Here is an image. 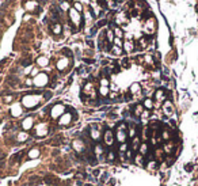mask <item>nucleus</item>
<instances>
[{
    "instance_id": "423d86ee",
    "label": "nucleus",
    "mask_w": 198,
    "mask_h": 186,
    "mask_svg": "<svg viewBox=\"0 0 198 186\" xmlns=\"http://www.w3.org/2000/svg\"><path fill=\"white\" fill-rule=\"evenodd\" d=\"M48 80H49V77H48L46 73H38V75L34 77V80H33V84L38 86V87H42V86L48 83Z\"/></svg>"
},
{
    "instance_id": "a211bd4d",
    "label": "nucleus",
    "mask_w": 198,
    "mask_h": 186,
    "mask_svg": "<svg viewBox=\"0 0 198 186\" xmlns=\"http://www.w3.org/2000/svg\"><path fill=\"white\" fill-rule=\"evenodd\" d=\"M48 133V125L46 124H41L37 126V135L38 136H44Z\"/></svg>"
},
{
    "instance_id": "c756f323",
    "label": "nucleus",
    "mask_w": 198,
    "mask_h": 186,
    "mask_svg": "<svg viewBox=\"0 0 198 186\" xmlns=\"http://www.w3.org/2000/svg\"><path fill=\"white\" fill-rule=\"evenodd\" d=\"M27 139H29V135L26 132H21V133H18V136H16L18 141H26Z\"/></svg>"
},
{
    "instance_id": "603ef678",
    "label": "nucleus",
    "mask_w": 198,
    "mask_h": 186,
    "mask_svg": "<svg viewBox=\"0 0 198 186\" xmlns=\"http://www.w3.org/2000/svg\"><path fill=\"white\" fill-rule=\"evenodd\" d=\"M186 170H187V171H191V165H186Z\"/></svg>"
},
{
    "instance_id": "7c9ffc66",
    "label": "nucleus",
    "mask_w": 198,
    "mask_h": 186,
    "mask_svg": "<svg viewBox=\"0 0 198 186\" xmlns=\"http://www.w3.org/2000/svg\"><path fill=\"white\" fill-rule=\"evenodd\" d=\"M164 151H166L167 154H171V152L174 151V143L173 141H170V143H167L166 146H164Z\"/></svg>"
},
{
    "instance_id": "9d476101",
    "label": "nucleus",
    "mask_w": 198,
    "mask_h": 186,
    "mask_svg": "<svg viewBox=\"0 0 198 186\" xmlns=\"http://www.w3.org/2000/svg\"><path fill=\"white\" fill-rule=\"evenodd\" d=\"M72 121V114L71 113H64L58 120V124L60 125H68L69 122Z\"/></svg>"
},
{
    "instance_id": "58836bf2",
    "label": "nucleus",
    "mask_w": 198,
    "mask_h": 186,
    "mask_svg": "<svg viewBox=\"0 0 198 186\" xmlns=\"http://www.w3.org/2000/svg\"><path fill=\"white\" fill-rule=\"evenodd\" d=\"M113 45L118 46V48H122V46H124V42L121 41V38H114V41H113Z\"/></svg>"
},
{
    "instance_id": "39448f33",
    "label": "nucleus",
    "mask_w": 198,
    "mask_h": 186,
    "mask_svg": "<svg viewBox=\"0 0 198 186\" xmlns=\"http://www.w3.org/2000/svg\"><path fill=\"white\" fill-rule=\"evenodd\" d=\"M65 113V107H64V105H54L53 106V109H52V111H50V116H52V118H58V117H61L62 114Z\"/></svg>"
},
{
    "instance_id": "49530a36",
    "label": "nucleus",
    "mask_w": 198,
    "mask_h": 186,
    "mask_svg": "<svg viewBox=\"0 0 198 186\" xmlns=\"http://www.w3.org/2000/svg\"><path fill=\"white\" fill-rule=\"evenodd\" d=\"M156 166H158V163H156V162H149V163H148V169H151V170L155 169Z\"/></svg>"
},
{
    "instance_id": "de8ad7c7",
    "label": "nucleus",
    "mask_w": 198,
    "mask_h": 186,
    "mask_svg": "<svg viewBox=\"0 0 198 186\" xmlns=\"http://www.w3.org/2000/svg\"><path fill=\"white\" fill-rule=\"evenodd\" d=\"M128 65H129V60H126V58H125V60H121V67H125V68H126Z\"/></svg>"
},
{
    "instance_id": "37998d69",
    "label": "nucleus",
    "mask_w": 198,
    "mask_h": 186,
    "mask_svg": "<svg viewBox=\"0 0 198 186\" xmlns=\"http://www.w3.org/2000/svg\"><path fill=\"white\" fill-rule=\"evenodd\" d=\"M73 10H76L77 12H81V11H83V7H81V4H80V3H75Z\"/></svg>"
},
{
    "instance_id": "5701e85b",
    "label": "nucleus",
    "mask_w": 198,
    "mask_h": 186,
    "mask_svg": "<svg viewBox=\"0 0 198 186\" xmlns=\"http://www.w3.org/2000/svg\"><path fill=\"white\" fill-rule=\"evenodd\" d=\"M104 37H106V40H107V42L109 44H113V41H114V33H113V29H109V30L106 31V34H104Z\"/></svg>"
},
{
    "instance_id": "4be33fe9",
    "label": "nucleus",
    "mask_w": 198,
    "mask_h": 186,
    "mask_svg": "<svg viewBox=\"0 0 198 186\" xmlns=\"http://www.w3.org/2000/svg\"><path fill=\"white\" fill-rule=\"evenodd\" d=\"M61 31H62V27H61V25H60V23L52 25V33H53V34L58 35V34H61Z\"/></svg>"
},
{
    "instance_id": "aec40b11",
    "label": "nucleus",
    "mask_w": 198,
    "mask_h": 186,
    "mask_svg": "<svg viewBox=\"0 0 198 186\" xmlns=\"http://www.w3.org/2000/svg\"><path fill=\"white\" fill-rule=\"evenodd\" d=\"M130 92H132L133 95H139L140 92H141V86L139 83H134L130 86Z\"/></svg>"
},
{
    "instance_id": "864d4df0",
    "label": "nucleus",
    "mask_w": 198,
    "mask_h": 186,
    "mask_svg": "<svg viewBox=\"0 0 198 186\" xmlns=\"http://www.w3.org/2000/svg\"><path fill=\"white\" fill-rule=\"evenodd\" d=\"M126 156H128V158H132V151H128V152H126Z\"/></svg>"
},
{
    "instance_id": "0eeeda50",
    "label": "nucleus",
    "mask_w": 198,
    "mask_h": 186,
    "mask_svg": "<svg viewBox=\"0 0 198 186\" xmlns=\"http://www.w3.org/2000/svg\"><path fill=\"white\" fill-rule=\"evenodd\" d=\"M103 141H104L106 146H113V143L115 141L114 133L111 131H106V132H104V135H103Z\"/></svg>"
},
{
    "instance_id": "393cba45",
    "label": "nucleus",
    "mask_w": 198,
    "mask_h": 186,
    "mask_svg": "<svg viewBox=\"0 0 198 186\" xmlns=\"http://www.w3.org/2000/svg\"><path fill=\"white\" fill-rule=\"evenodd\" d=\"M37 64H38L39 67H46L48 64H49V60H48V57H38L37 58Z\"/></svg>"
},
{
    "instance_id": "1a4fd4ad",
    "label": "nucleus",
    "mask_w": 198,
    "mask_h": 186,
    "mask_svg": "<svg viewBox=\"0 0 198 186\" xmlns=\"http://www.w3.org/2000/svg\"><path fill=\"white\" fill-rule=\"evenodd\" d=\"M72 147H73V150L76 152H79V154H83V152L85 151V144L81 140H75Z\"/></svg>"
},
{
    "instance_id": "2f4dec72",
    "label": "nucleus",
    "mask_w": 198,
    "mask_h": 186,
    "mask_svg": "<svg viewBox=\"0 0 198 186\" xmlns=\"http://www.w3.org/2000/svg\"><path fill=\"white\" fill-rule=\"evenodd\" d=\"M143 111H144V106H143V105H137V106H136V109H134V116L140 117Z\"/></svg>"
},
{
    "instance_id": "72a5a7b5",
    "label": "nucleus",
    "mask_w": 198,
    "mask_h": 186,
    "mask_svg": "<svg viewBox=\"0 0 198 186\" xmlns=\"http://www.w3.org/2000/svg\"><path fill=\"white\" fill-rule=\"evenodd\" d=\"M111 52H113L115 56H121L122 54V48H118V46L113 45V48H111Z\"/></svg>"
},
{
    "instance_id": "6ab92c4d",
    "label": "nucleus",
    "mask_w": 198,
    "mask_h": 186,
    "mask_svg": "<svg viewBox=\"0 0 198 186\" xmlns=\"http://www.w3.org/2000/svg\"><path fill=\"white\" fill-rule=\"evenodd\" d=\"M122 49L126 50V52H133V50H134V42H133V41H130V40L125 41V42H124V46H122Z\"/></svg>"
},
{
    "instance_id": "b1692460",
    "label": "nucleus",
    "mask_w": 198,
    "mask_h": 186,
    "mask_svg": "<svg viewBox=\"0 0 198 186\" xmlns=\"http://www.w3.org/2000/svg\"><path fill=\"white\" fill-rule=\"evenodd\" d=\"M11 111H12V116L14 117H18V116H21L22 114V109H21V105H15V106H12V109H11Z\"/></svg>"
},
{
    "instance_id": "ea45409f",
    "label": "nucleus",
    "mask_w": 198,
    "mask_h": 186,
    "mask_svg": "<svg viewBox=\"0 0 198 186\" xmlns=\"http://www.w3.org/2000/svg\"><path fill=\"white\" fill-rule=\"evenodd\" d=\"M149 116H151V113H149V110H147V109H144V111L143 113H141V118H143V120H145V118H148Z\"/></svg>"
},
{
    "instance_id": "a878e982",
    "label": "nucleus",
    "mask_w": 198,
    "mask_h": 186,
    "mask_svg": "<svg viewBox=\"0 0 198 186\" xmlns=\"http://www.w3.org/2000/svg\"><path fill=\"white\" fill-rule=\"evenodd\" d=\"M132 148H133L134 151H137L140 148V139L137 136H134L133 140H132Z\"/></svg>"
},
{
    "instance_id": "9b49d317",
    "label": "nucleus",
    "mask_w": 198,
    "mask_h": 186,
    "mask_svg": "<svg viewBox=\"0 0 198 186\" xmlns=\"http://www.w3.org/2000/svg\"><path fill=\"white\" fill-rule=\"evenodd\" d=\"M115 22H117V25H126L129 22V18L125 12H119L115 18Z\"/></svg>"
},
{
    "instance_id": "5fc2aeb1",
    "label": "nucleus",
    "mask_w": 198,
    "mask_h": 186,
    "mask_svg": "<svg viewBox=\"0 0 198 186\" xmlns=\"http://www.w3.org/2000/svg\"><path fill=\"white\" fill-rule=\"evenodd\" d=\"M117 2H122V0H117Z\"/></svg>"
},
{
    "instance_id": "412c9836",
    "label": "nucleus",
    "mask_w": 198,
    "mask_h": 186,
    "mask_svg": "<svg viewBox=\"0 0 198 186\" xmlns=\"http://www.w3.org/2000/svg\"><path fill=\"white\" fill-rule=\"evenodd\" d=\"M37 7H38L37 2H26L25 3V8L27 10V11H34Z\"/></svg>"
},
{
    "instance_id": "e433bc0d",
    "label": "nucleus",
    "mask_w": 198,
    "mask_h": 186,
    "mask_svg": "<svg viewBox=\"0 0 198 186\" xmlns=\"http://www.w3.org/2000/svg\"><path fill=\"white\" fill-rule=\"evenodd\" d=\"M60 7H61V10H62V11H69V10H71L69 2H62L61 4H60Z\"/></svg>"
},
{
    "instance_id": "4c0bfd02",
    "label": "nucleus",
    "mask_w": 198,
    "mask_h": 186,
    "mask_svg": "<svg viewBox=\"0 0 198 186\" xmlns=\"http://www.w3.org/2000/svg\"><path fill=\"white\" fill-rule=\"evenodd\" d=\"M162 137H163L164 140H170V137H171L170 131H167V129H164V131H162Z\"/></svg>"
},
{
    "instance_id": "f3484780",
    "label": "nucleus",
    "mask_w": 198,
    "mask_h": 186,
    "mask_svg": "<svg viewBox=\"0 0 198 186\" xmlns=\"http://www.w3.org/2000/svg\"><path fill=\"white\" fill-rule=\"evenodd\" d=\"M139 151H140V155H143L144 158L147 155H151V151H149V146L147 143H144V144H140V148H139Z\"/></svg>"
},
{
    "instance_id": "f257e3e1",
    "label": "nucleus",
    "mask_w": 198,
    "mask_h": 186,
    "mask_svg": "<svg viewBox=\"0 0 198 186\" xmlns=\"http://www.w3.org/2000/svg\"><path fill=\"white\" fill-rule=\"evenodd\" d=\"M38 102H39V96H37L35 94L26 95V96H23V99H22V103H23L26 107H34L38 105Z\"/></svg>"
},
{
    "instance_id": "4468645a",
    "label": "nucleus",
    "mask_w": 198,
    "mask_h": 186,
    "mask_svg": "<svg viewBox=\"0 0 198 186\" xmlns=\"http://www.w3.org/2000/svg\"><path fill=\"white\" fill-rule=\"evenodd\" d=\"M166 98H167V95H166V92H164L163 90H158V91L155 92V101H156V103L164 102V101H166Z\"/></svg>"
},
{
    "instance_id": "7ed1b4c3",
    "label": "nucleus",
    "mask_w": 198,
    "mask_h": 186,
    "mask_svg": "<svg viewBox=\"0 0 198 186\" xmlns=\"http://www.w3.org/2000/svg\"><path fill=\"white\" fill-rule=\"evenodd\" d=\"M69 19H71V22H72V25L75 26V27H79L80 23H81V15H80V12H77L76 10L71 8V10H69Z\"/></svg>"
},
{
    "instance_id": "cd10ccee",
    "label": "nucleus",
    "mask_w": 198,
    "mask_h": 186,
    "mask_svg": "<svg viewBox=\"0 0 198 186\" xmlns=\"http://www.w3.org/2000/svg\"><path fill=\"white\" fill-rule=\"evenodd\" d=\"M143 106H144V109H147V110H151L152 107H154V102H152V99L147 98V99H145V101H144Z\"/></svg>"
},
{
    "instance_id": "a18cd8bd",
    "label": "nucleus",
    "mask_w": 198,
    "mask_h": 186,
    "mask_svg": "<svg viewBox=\"0 0 198 186\" xmlns=\"http://www.w3.org/2000/svg\"><path fill=\"white\" fill-rule=\"evenodd\" d=\"M129 136H130V137H134V136H136V128H134V126H130V129H129Z\"/></svg>"
},
{
    "instance_id": "c03bdc74",
    "label": "nucleus",
    "mask_w": 198,
    "mask_h": 186,
    "mask_svg": "<svg viewBox=\"0 0 198 186\" xmlns=\"http://www.w3.org/2000/svg\"><path fill=\"white\" fill-rule=\"evenodd\" d=\"M107 159H109V160H114V159H115V152L110 151L109 154H107Z\"/></svg>"
},
{
    "instance_id": "c9c22d12",
    "label": "nucleus",
    "mask_w": 198,
    "mask_h": 186,
    "mask_svg": "<svg viewBox=\"0 0 198 186\" xmlns=\"http://www.w3.org/2000/svg\"><path fill=\"white\" fill-rule=\"evenodd\" d=\"M147 45H148V41L145 40V38H140V40H139V48H140V49H144V48H147Z\"/></svg>"
},
{
    "instance_id": "09e8293b",
    "label": "nucleus",
    "mask_w": 198,
    "mask_h": 186,
    "mask_svg": "<svg viewBox=\"0 0 198 186\" xmlns=\"http://www.w3.org/2000/svg\"><path fill=\"white\" fill-rule=\"evenodd\" d=\"M12 99H14V96L12 95H10V96H4V102H12Z\"/></svg>"
},
{
    "instance_id": "f704fd0d",
    "label": "nucleus",
    "mask_w": 198,
    "mask_h": 186,
    "mask_svg": "<svg viewBox=\"0 0 198 186\" xmlns=\"http://www.w3.org/2000/svg\"><path fill=\"white\" fill-rule=\"evenodd\" d=\"M99 94L102 96H106L107 94H109V87H104V86H100L99 88Z\"/></svg>"
},
{
    "instance_id": "2eb2a0df",
    "label": "nucleus",
    "mask_w": 198,
    "mask_h": 186,
    "mask_svg": "<svg viewBox=\"0 0 198 186\" xmlns=\"http://www.w3.org/2000/svg\"><path fill=\"white\" fill-rule=\"evenodd\" d=\"M68 65H69V58L68 57H62V58H60V60L57 61V68L60 71H64Z\"/></svg>"
},
{
    "instance_id": "6e6552de",
    "label": "nucleus",
    "mask_w": 198,
    "mask_h": 186,
    "mask_svg": "<svg viewBox=\"0 0 198 186\" xmlns=\"http://www.w3.org/2000/svg\"><path fill=\"white\" fill-rule=\"evenodd\" d=\"M83 94L87 95V96H91V98H95V88H94V84L92 83H87L83 87Z\"/></svg>"
},
{
    "instance_id": "20e7f679",
    "label": "nucleus",
    "mask_w": 198,
    "mask_h": 186,
    "mask_svg": "<svg viewBox=\"0 0 198 186\" xmlns=\"http://www.w3.org/2000/svg\"><path fill=\"white\" fill-rule=\"evenodd\" d=\"M144 31L147 33V34H154L156 31V21L154 18H148L147 21H145V25H144Z\"/></svg>"
},
{
    "instance_id": "3c124183",
    "label": "nucleus",
    "mask_w": 198,
    "mask_h": 186,
    "mask_svg": "<svg viewBox=\"0 0 198 186\" xmlns=\"http://www.w3.org/2000/svg\"><path fill=\"white\" fill-rule=\"evenodd\" d=\"M31 75H33V76H35V75H38V69H33V72H31Z\"/></svg>"
},
{
    "instance_id": "8fccbe9b",
    "label": "nucleus",
    "mask_w": 198,
    "mask_h": 186,
    "mask_svg": "<svg viewBox=\"0 0 198 186\" xmlns=\"http://www.w3.org/2000/svg\"><path fill=\"white\" fill-rule=\"evenodd\" d=\"M26 84H27V86H31V84H33V80H31V79H30V77H29V79L26 80Z\"/></svg>"
},
{
    "instance_id": "f03ea898",
    "label": "nucleus",
    "mask_w": 198,
    "mask_h": 186,
    "mask_svg": "<svg viewBox=\"0 0 198 186\" xmlns=\"http://www.w3.org/2000/svg\"><path fill=\"white\" fill-rule=\"evenodd\" d=\"M126 137H128V133H126V125L125 124H119L117 128V133H115V139H117L119 143H125Z\"/></svg>"
},
{
    "instance_id": "bb28decb",
    "label": "nucleus",
    "mask_w": 198,
    "mask_h": 186,
    "mask_svg": "<svg viewBox=\"0 0 198 186\" xmlns=\"http://www.w3.org/2000/svg\"><path fill=\"white\" fill-rule=\"evenodd\" d=\"M38 156H39V151L37 150V148H33V150L29 151V158L30 159H35V158H38Z\"/></svg>"
},
{
    "instance_id": "79ce46f5",
    "label": "nucleus",
    "mask_w": 198,
    "mask_h": 186,
    "mask_svg": "<svg viewBox=\"0 0 198 186\" xmlns=\"http://www.w3.org/2000/svg\"><path fill=\"white\" fill-rule=\"evenodd\" d=\"M143 158H144V156L139 154V155H137V156H136V159H134V160H136L137 163H139V165H140V166H143Z\"/></svg>"
},
{
    "instance_id": "f8f14e48",
    "label": "nucleus",
    "mask_w": 198,
    "mask_h": 186,
    "mask_svg": "<svg viewBox=\"0 0 198 186\" xmlns=\"http://www.w3.org/2000/svg\"><path fill=\"white\" fill-rule=\"evenodd\" d=\"M33 126H34V120H33V117L25 118L23 122H22V128H23L25 131H29V129H31Z\"/></svg>"
},
{
    "instance_id": "ddd939ff",
    "label": "nucleus",
    "mask_w": 198,
    "mask_h": 186,
    "mask_svg": "<svg viewBox=\"0 0 198 186\" xmlns=\"http://www.w3.org/2000/svg\"><path fill=\"white\" fill-rule=\"evenodd\" d=\"M163 110H164V113H166L167 116H171V114L174 113V106H173V103H171L170 101H164V103H163Z\"/></svg>"
},
{
    "instance_id": "a19ab883",
    "label": "nucleus",
    "mask_w": 198,
    "mask_h": 186,
    "mask_svg": "<svg viewBox=\"0 0 198 186\" xmlns=\"http://www.w3.org/2000/svg\"><path fill=\"white\" fill-rule=\"evenodd\" d=\"M100 86H104V87H109V80H107V77H102L100 79Z\"/></svg>"
},
{
    "instance_id": "dca6fc26",
    "label": "nucleus",
    "mask_w": 198,
    "mask_h": 186,
    "mask_svg": "<svg viewBox=\"0 0 198 186\" xmlns=\"http://www.w3.org/2000/svg\"><path fill=\"white\" fill-rule=\"evenodd\" d=\"M90 137H91V140H94V141H98L100 139V132H99V129H96V126H92L91 128Z\"/></svg>"
},
{
    "instance_id": "473e14b6",
    "label": "nucleus",
    "mask_w": 198,
    "mask_h": 186,
    "mask_svg": "<svg viewBox=\"0 0 198 186\" xmlns=\"http://www.w3.org/2000/svg\"><path fill=\"white\" fill-rule=\"evenodd\" d=\"M103 152H104V148L100 146V144H96V146H95V155H98L100 158V155H102Z\"/></svg>"
},
{
    "instance_id": "c85d7f7f",
    "label": "nucleus",
    "mask_w": 198,
    "mask_h": 186,
    "mask_svg": "<svg viewBox=\"0 0 198 186\" xmlns=\"http://www.w3.org/2000/svg\"><path fill=\"white\" fill-rule=\"evenodd\" d=\"M113 33H114L115 38H122V37H124V31H122L119 27H114L113 29Z\"/></svg>"
}]
</instances>
